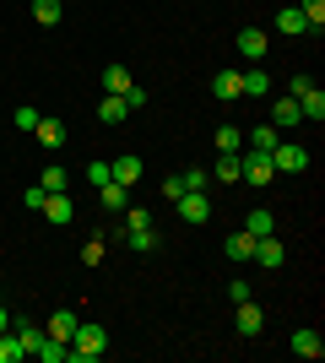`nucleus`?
<instances>
[{
	"instance_id": "obj_13",
	"label": "nucleus",
	"mask_w": 325,
	"mask_h": 363,
	"mask_svg": "<svg viewBox=\"0 0 325 363\" xmlns=\"http://www.w3.org/2000/svg\"><path fill=\"white\" fill-rule=\"evenodd\" d=\"M212 92L222 98V104H233V98H244V82H239V71H217V76H212Z\"/></svg>"
},
{
	"instance_id": "obj_39",
	"label": "nucleus",
	"mask_w": 325,
	"mask_h": 363,
	"mask_svg": "<svg viewBox=\"0 0 325 363\" xmlns=\"http://www.w3.org/2000/svg\"><path fill=\"white\" fill-rule=\"evenodd\" d=\"M314 87V76H293V82H287V98H298V92H309Z\"/></svg>"
},
{
	"instance_id": "obj_26",
	"label": "nucleus",
	"mask_w": 325,
	"mask_h": 363,
	"mask_svg": "<svg viewBox=\"0 0 325 363\" xmlns=\"http://www.w3.org/2000/svg\"><path fill=\"white\" fill-rule=\"evenodd\" d=\"M33 16H38L44 28H55V22L65 16V6H60V0H33Z\"/></svg>"
},
{
	"instance_id": "obj_29",
	"label": "nucleus",
	"mask_w": 325,
	"mask_h": 363,
	"mask_svg": "<svg viewBox=\"0 0 325 363\" xmlns=\"http://www.w3.org/2000/svg\"><path fill=\"white\" fill-rule=\"evenodd\" d=\"M244 233L266 239V233H271V212H261V206H255V212H244Z\"/></svg>"
},
{
	"instance_id": "obj_24",
	"label": "nucleus",
	"mask_w": 325,
	"mask_h": 363,
	"mask_svg": "<svg viewBox=\"0 0 325 363\" xmlns=\"http://www.w3.org/2000/svg\"><path fill=\"white\" fill-rule=\"evenodd\" d=\"M228 255H233V260H249V255H255V233H244V228H239V233H228Z\"/></svg>"
},
{
	"instance_id": "obj_8",
	"label": "nucleus",
	"mask_w": 325,
	"mask_h": 363,
	"mask_svg": "<svg viewBox=\"0 0 325 363\" xmlns=\"http://www.w3.org/2000/svg\"><path fill=\"white\" fill-rule=\"evenodd\" d=\"M98 120H103V125H125V120H130V108H125L120 92H103V98H98Z\"/></svg>"
},
{
	"instance_id": "obj_40",
	"label": "nucleus",
	"mask_w": 325,
	"mask_h": 363,
	"mask_svg": "<svg viewBox=\"0 0 325 363\" xmlns=\"http://www.w3.org/2000/svg\"><path fill=\"white\" fill-rule=\"evenodd\" d=\"M0 331H11V309L6 303H0Z\"/></svg>"
},
{
	"instance_id": "obj_33",
	"label": "nucleus",
	"mask_w": 325,
	"mask_h": 363,
	"mask_svg": "<svg viewBox=\"0 0 325 363\" xmlns=\"http://www.w3.org/2000/svg\"><path fill=\"white\" fill-rule=\"evenodd\" d=\"M120 98H125V108H130V114H141V108H147V87H136V82H130Z\"/></svg>"
},
{
	"instance_id": "obj_38",
	"label": "nucleus",
	"mask_w": 325,
	"mask_h": 363,
	"mask_svg": "<svg viewBox=\"0 0 325 363\" xmlns=\"http://www.w3.org/2000/svg\"><path fill=\"white\" fill-rule=\"evenodd\" d=\"M163 196L179 201V196H185V179H179V174H169V179H163Z\"/></svg>"
},
{
	"instance_id": "obj_7",
	"label": "nucleus",
	"mask_w": 325,
	"mask_h": 363,
	"mask_svg": "<svg viewBox=\"0 0 325 363\" xmlns=\"http://www.w3.org/2000/svg\"><path fill=\"white\" fill-rule=\"evenodd\" d=\"M33 136H38V141H44L49 152H55V147H65V136H71V130H65V125L55 120V114H38V125H33Z\"/></svg>"
},
{
	"instance_id": "obj_31",
	"label": "nucleus",
	"mask_w": 325,
	"mask_h": 363,
	"mask_svg": "<svg viewBox=\"0 0 325 363\" xmlns=\"http://www.w3.org/2000/svg\"><path fill=\"white\" fill-rule=\"evenodd\" d=\"M298 11H304V22H309L314 33H320V22H325V0H298Z\"/></svg>"
},
{
	"instance_id": "obj_5",
	"label": "nucleus",
	"mask_w": 325,
	"mask_h": 363,
	"mask_svg": "<svg viewBox=\"0 0 325 363\" xmlns=\"http://www.w3.org/2000/svg\"><path fill=\"white\" fill-rule=\"evenodd\" d=\"M266 49H271V38H266L261 28H244V33H239V55H244L249 65H261V60H266Z\"/></svg>"
},
{
	"instance_id": "obj_17",
	"label": "nucleus",
	"mask_w": 325,
	"mask_h": 363,
	"mask_svg": "<svg viewBox=\"0 0 325 363\" xmlns=\"http://www.w3.org/2000/svg\"><path fill=\"white\" fill-rule=\"evenodd\" d=\"M76 309H55V320H49V325H44V331L49 336H55V342H71V331H76Z\"/></svg>"
},
{
	"instance_id": "obj_2",
	"label": "nucleus",
	"mask_w": 325,
	"mask_h": 363,
	"mask_svg": "<svg viewBox=\"0 0 325 363\" xmlns=\"http://www.w3.org/2000/svg\"><path fill=\"white\" fill-rule=\"evenodd\" d=\"M271 168L277 174H298V168H309V152L298 147V141H277L271 147Z\"/></svg>"
},
{
	"instance_id": "obj_1",
	"label": "nucleus",
	"mask_w": 325,
	"mask_h": 363,
	"mask_svg": "<svg viewBox=\"0 0 325 363\" xmlns=\"http://www.w3.org/2000/svg\"><path fill=\"white\" fill-rule=\"evenodd\" d=\"M103 347H108V331H103V325L76 320V331H71V358H65V363H93V358H103Z\"/></svg>"
},
{
	"instance_id": "obj_15",
	"label": "nucleus",
	"mask_w": 325,
	"mask_h": 363,
	"mask_svg": "<svg viewBox=\"0 0 325 363\" xmlns=\"http://www.w3.org/2000/svg\"><path fill=\"white\" fill-rule=\"evenodd\" d=\"M298 114H304L309 125H320V120H325V92H320V87L298 92Z\"/></svg>"
},
{
	"instance_id": "obj_41",
	"label": "nucleus",
	"mask_w": 325,
	"mask_h": 363,
	"mask_svg": "<svg viewBox=\"0 0 325 363\" xmlns=\"http://www.w3.org/2000/svg\"><path fill=\"white\" fill-rule=\"evenodd\" d=\"M0 298H6V282H0Z\"/></svg>"
},
{
	"instance_id": "obj_20",
	"label": "nucleus",
	"mask_w": 325,
	"mask_h": 363,
	"mask_svg": "<svg viewBox=\"0 0 325 363\" xmlns=\"http://www.w3.org/2000/svg\"><path fill=\"white\" fill-rule=\"evenodd\" d=\"M293 352H298V358H320V352H325L320 331H309V325H304V331H293Z\"/></svg>"
},
{
	"instance_id": "obj_4",
	"label": "nucleus",
	"mask_w": 325,
	"mask_h": 363,
	"mask_svg": "<svg viewBox=\"0 0 325 363\" xmlns=\"http://www.w3.org/2000/svg\"><path fill=\"white\" fill-rule=\"evenodd\" d=\"M249 260H255V266H266V272H277L282 260H287V250H282L277 233H266V239H255V255H249Z\"/></svg>"
},
{
	"instance_id": "obj_21",
	"label": "nucleus",
	"mask_w": 325,
	"mask_h": 363,
	"mask_svg": "<svg viewBox=\"0 0 325 363\" xmlns=\"http://www.w3.org/2000/svg\"><path fill=\"white\" fill-rule=\"evenodd\" d=\"M212 179H217V184H233V179H239V152H217Z\"/></svg>"
},
{
	"instance_id": "obj_34",
	"label": "nucleus",
	"mask_w": 325,
	"mask_h": 363,
	"mask_svg": "<svg viewBox=\"0 0 325 363\" xmlns=\"http://www.w3.org/2000/svg\"><path fill=\"white\" fill-rule=\"evenodd\" d=\"M125 228H152V212H147V206H125Z\"/></svg>"
},
{
	"instance_id": "obj_25",
	"label": "nucleus",
	"mask_w": 325,
	"mask_h": 363,
	"mask_svg": "<svg viewBox=\"0 0 325 363\" xmlns=\"http://www.w3.org/2000/svg\"><path fill=\"white\" fill-rule=\"evenodd\" d=\"M28 358V347L16 342V331H0V363H22Z\"/></svg>"
},
{
	"instance_id": "obj_3",
	"label": "nucleus",
	"mask_w": 325,
	"mask_h": 363,
	"mask_svg": "<svg viewBox=\"0 0 325 363\" xmlns=\"http://www.w3.org/2000/svg\"><path fill=\"white\" fill-rule=\"evenodd\" d=\"M38 212L49 217L55 228H65V223H76V206H71V190H55V196H44V206Z\"/></svg>"
},
{
	"instance_id": "obj_32",
	"label": "nucleus",
	"mask_w": 325,
	"mask_h": 363,
	"mask_svg": "<svg viewBox=\"0 0 325 363\" xmlns=\"http://www.w3.org/2000/svg\"><path fill=\"white\" fill-rule=\"evenodd\" d=\"M179 179H185V190H206V184H212V168H185Z\"/></svg>"
},
{
	"instance_id": "obj_19",
	"label": "nucleus",
	"mask_w": 325,
	"mask_h": 363,
	"mask_svg": "<svg viewBox=\"0 0 325 363\" xmlns=\"http://www.w3.org/2000/svg\"><path fill=\"white\" fill-rule=\"evenodd\" d=\"M33 358H38V363H65V358H71V342H55V336H44V342L33 347Z\"/></svg>"
},
{
	"instance_id": "obj_35",
	"label": "nucleus",
	"mask_w": 325,
	"mask_h": 363,
	"mask_svg": "<svg viewBox=\"0 0 325 363\" xmlns=\"http://www.w3.org/2000/svg\"><path fill=\"white\" fill-rule=\"evenodd\" d=\"M108 179H114V174H108V163H103V157H93V163H87V184L98 190V184H108Z\"/></svg>"
},
{
	"instance_id": "obj_9",
	"label": "nucleus",
	"mask_w": 325,
	"mask_h": 363,
	"mask_svg": "<svg viewBox=\"0 0 325 363\" xmlns=\"http://www.w3.org/2000/svg\"><path fill=\"white\" fill-rule=\"evenodd\" d=\"M108 174H114V184H125V190H130V184H141V157H130V152H125V157H114V163H108Z\"/></svg>"
},
{
	"instance_id": "obj_36",
	"label": "nucleus",
	"mask_w": 325,
	"mask_h": 363,
	"mask_svg": "<svg viewBox=\"0 0 325 363\" xmlns=\"http://www.w3.org/2000/svg\"><path fill=\"white\" fill-rule=\"evenodd\" d=\"M11 120H16V130H33V125H38V108H33V104H22V108L11 114Z\"/></svg>"
},
{
	"instance_id": "obj_10",
	"label": "nucleus",
	"mask_w": 325,
	"mask_h": 363,
	"mask_svg": "<svg viewBox=\"0 0 325 363\" xmlns=\"http://www.w3.org/2000/svg\"><path fill=\"white\" fill-rule=\"evenodd\" d=\"M266 331V309H261V303H239V336H261Z\"/></svg>"
},
{
	"instance_id": "obj_18",
	"label": "nucleus",
	"mask_w": 325,
	"mask_h": 363,
	"mask_svg": "<svg viewBox=\"0 0 325 363\" xmlns=\"http://www.w3.org/2000/svg\"><path fill=\"white\" fill-rule=\"evenodd\" d=\"M277 33H287V38H298V33H309L304 11H298V6H282V11H277Z\"/></svg>"
},
{
	"instance_id": "obj_30",
	"label": "nucleus",
	"mask_w": 325,
	"mask_h": 363,
	"mask_svg": "<svg viewBox=\"0 0 325 363\" xmlns=\"http://www.w3.org/2000/svg\"><path fill=\"white\" fill-rule=\"evenodd\" d=\"M130 87V71H125V65H108L103 71V92H125Z\"/></svg>"
},
{
	"instance_id": "obj_23",
	"label": "nucleus",
	"mask_w": 325,
	"mask_h": 363,
	"mask_svg": "<svg viewBox=\"0 0 325 363\" xmlns=\"http://www.w3.org/2000/svg\"><path fill=\"white\" fill-rule=\"evenodd\" d=\"M125 244H130L136 255H152V250H157V233H152V228H125Z\"/></svg>"
},
{
	"instance_id": "obj_12",
	"label": "nucleus",
	"mask_w": 325,
	"mask_h": 363,
	"mask_svg": "<svg viewBox=\"0 0 325 363\" xmlns=\"http://www.w3.org/2000/svg\"><path fill=\"white\" fill-rule=\"evenodd\" d=\"M98 206H103V212H125V206H130V190H125V184H98Z\"/></svg>"
},
{
	"instance_id": "obj_6",
	"label": "nucleus",
	"mask_w": 325,
	"mask_h": 363,
	"mask_svg": "<svg viewBox=\"0 0 325 363\" xmlns=\"http://www.w3.org/2000/svg\"><path fill=\"white\" fill-rule=\"evenodd\" d=\"M179 217H185V223H206V217H212L206 190H185V196H179Z\"/></svg>"
},
{
	"instance_id": "obj_16",
	"label": "nucleus",
	"mask_w": 325,
	"mask_h": 363,
	"mask_svg": "<svg viewBox=\"0 0 325 363\" xmlns=\"http://www.w3.org/2000/svg\"><path fill=\"white\" fill-rule=\"evenodd\" d=\"M298 120H304V114H298V98H277V104H271V125H277V130H293Z\"/></svg>"
},
{
	"instance_id": "obj_28",
	"label": "nucleus",
	"mask_w": 325,
	"mask_h": 363,
	"mask_svg": "<svg viewBox=\"0 0 325 363\" xmlns=\"http://www.w3.org/2000/svg\"><path fill=\"white\" fill-rule=\"evenodd\" d=\"M38 184H44L49 196H55V190H71V174H65L60 163H49V168H44V179H38Z\"/></svg>"
},
{
	"instance_id": "obj_27",
	"label": "nucleus",
	"mask_w": 325,
	"mask_h": 363,
	"mask_svg": "<svg viewBox=\"0 0 325 363\" xmlns=\"http://www.w3.org/2000/svg\"><path fill=\"white\" fill-rule=\"evenodd\" d=\"M217 152H244V130H239V125H222V130H217Z\"/></svg>"
},
{
	"instance_id": "obj_11",
	"label": "nucleus",
	"mask_w": 325,
	"mask_h": 363,
	"mask_svg": "<svg viewBox=\"0 0 325 363\" xmlns=\"http://www.w3.org/2000/svg\"><path fill=\"white\" fill-rule=\"evenodd\" d=\"M282 141V130H271V125H249L244 130V152H271Z\"/></svg>"
},
{
	"instance_id": "obj_37",
	"label": "nucleus",
	"mask_w": 325,
	"mask_h": 363,
	"mask_svg": "<svg viewBox=\"0 0 325 363\" xmlns=\"http://www.w3.org/2000/svg\"><path fill=\"white\" fill-rule=\"evenodd\" d=\"M103 250H108L103 239H87V244H81V260H87V266H98V260H103Z\"/></svg>"
},
{
	"instance_id": "obj_22",
	"label": "nucleus",
	"mask_w": 325,
	"mask_h": 363,
	"mask_svg": "<svg viewBox=\"0 0 325 363\" xmlns=\"http://www.w3.org/2000/svg\"><path fill=\"white\" fill-rule=\"evenodd\" d=\"M11 331H16V342H22V347H28V358H33V347H38V342H44V325H33V320H11Z\"/></svg>"
},
{
	"instance_id": "obj_14",
	"label": "nucleus",
	"mask_w": 325,
	"mask_h": 363,
	"mask_svg": "<svg viewBox=\"0 0 325 363\" xmlns=\"http://www.w3.org/2000/svg\"><path fill=\"white\" fill-rule=\"evenodd\" d=\"M239 82H244V98H271V76H266L261 65H249V71H239Z\"/></svg>"
}]
</instances>
